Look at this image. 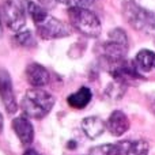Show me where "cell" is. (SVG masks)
<instances>
[{"instance_id":"cell-1","label":"cell","mask_w":155,"mask_h":155,"mask_svg":"<svg viewBox=\"0 0 155 155\" xmlns=\"http://www.w3.org/2000/svg\"><path fill=\"white\" fill-rule=\"evenodd\" d=\"M54 102L56 99L52 94L40 87H34L26 91L21 102V107L25 114L29 116L30 118L40 120V118L45 117L46 114H49V112L54 106Z\"/></svg>"},{"instance_id":"cell-2","label":"cell","mask_w":155,"mask_h":155,"mask_svg":"<svg viewBox=\"0 0 155 155\" xmlns=\"http://www.w3.org/2000/svg\"><path fill=\"white\" fill-rule=\"evenodd\" d=\"M68 16L72 27L80 34L90 38H95L101 34V22L99 18L87 7H71Z\"/></svg>"},{"instance_id":"cell-3","label":"cell","mask_w":155,"mask_h":155,"mask_svg":"<svg viewBox=\"0 0 155 155\" xmlns=\"http://www.w3.org/2000/svg\"><path fill=\"white\" fill-rule=\"evenodd\" d=\"M124 16L134 29L144 33L155 31V14L134 2L124 3Z\"/></svg>"},{"instance_id":"cell-4","label":"cell","mask_w":155,"mask_h":155,"mask_svg":"<svg viewBox=\"0 0 155 155\" xmlns=\"http://www.w3.org/2000/svg\"><path fill=\"white\" fill-rule=\"evenodd\" d=\"M26 4L22 0H4L0 8L2 22L12 31H21L26 25Z\"/></svg>"},{"instance_id":"cell-5","label":"cell","mask_w":155,"mask_h":155,"mask_svg":"<svg viewBox=\"0 0 155 155\" xmlns=\"http://www.w3.org/2000/svg\"><path fill=\"white\" fill-rule=\"evenodd\" d=\"M128 48L129 44L127 33L123 29H113L109 33V40L104 44V56L107 64L124 60Z\"/></svg>"},{"instance_id":"cell-6","label":"cell","mask_w":155,"mask_h":155,"mask_svg":"<svg viewBox=\"0 0 155 155\" xmlns=\"http://www.w3.org/2000/svg\"><path fill=\"white\" fill-rule=\"evenodd\" d=\"M37 33L44 40H57V38H64L70 35V29L67 25L63 23L54 16H46L42 22L35 25Z\"/></svg>"},{"instance_id":"cell-7","label":"cell","mask_w":155,"mask_h":155,"mask_svg":"<svg viewBox=\"0 0 155 155\" xmlns=\"http://www.w3.org/2000/svg\"><path fill=\"white\" fill-rule=\"evenodd\" d=\"M0 99L7 113L14 114L18 110V102H16L15 93H14L12 80H11L8 71L3 68H0Z\"/></svg>"},{"instance_id":"cell-8","label":"cell","mask_w":155,"mask_h":155,"mask_svg":"<svg viewBox=\"0 0 155 155\" xmlns=\"http://www.w3.org/2000/svg\"><path fill=\"white\" fill-rule=\"evenodd\" d=\"M11 125H12V129L15 132V135L18 136V139L21 140L22 146L31 144L33 140H34V127H33L29 116H18L12 120Z\"/></svg>"},{"instance_id":"cell-9","label":"cell","mask_w":155,"mask_h":155,"mask_svg":"<svg viewBox=\"0 0 155 155\" xmlns=\"http://www.w3.org/2000/svg\"><path fill=\"white\" fill-rule=\"evenodd\" d=\"M25 75H26V80L29 82V84L33 87L42 88L51 80V75H49L48 70L38 63H30L26 67Z\"/></svg>"},{"instance_id":"cell-10","label":"cell","mask_w":155,"mask_h":155,"mask_svg":"<svg viewBox=\"0 0 155 155\" xmlns=\"http://www.w3.org/2000/svg\"><path fill=\"white\" fill-rule=\"evenodd\" d=\"M129 125H131L129 124V118L121 110H114L106 121V129L109 131L110 135H113L116 137L123 136L129 129Z\"/></svg>"},{"instance_id":"cell-11","label":"cell","mask_w":155,"mask_h":155,"mask_svg":"<svg viewBox=\"0 0 155 155\" xmlns=\"http://www.w3.org/2000/svg\"><path fill=\"white\" fill-rule=\"evenodd\" d=\"M82 131L88 139L94 140L106 131V123L102 121L99 117H94V116L86 117L82 121Z\"/></svg>"},{"instance_id":"cell-12","label":"cell","mask_w":155,"mask_h":155,"mask_svg":"<svg viewBox=\"0 0 155 155\" xmlns=\"http://www.w3.org/2000/svg\"><path fill=\"white\" fill-rule=\"evenodd\" d=\"M123 155H148L150 146L146 140H121L117 143Z\"/></svg>"},{"instance_id":"cell-13","label":"cell","mask_w":155,"mask_h":155,"mask_svg":"<svg viewBox=\"0 0 155 155\" xmlns=\"http://www.w3.org/2000/svg\"><path fill=\"white\" fill-rule=\"evenodd\" d=\"M91 98H93V93L88 87L83 86L78 91L70 94L67 98V104L74 109H84L88 104H90Z\"/></svg>"},{"instance_id":"cell-14","label":"cell","mask_w":155,"mask_h":155,"mask_svg":"<svg viewBox=\"0 0 155 155\" xmlns=\"http://www.w3.org/2000/svg\"><path fill=\"white\" fill-rule=\"evenodd\" d=\"M135 63H136L137 68L143 72L153 71L155 70V53L148 49H142L137 52L136 57H135Z\"/></svg>"},{"instance_id":"cell-15","label":"cell","mask_w":155,"mask_h":155,"mask_svg":"<svg viewBox=\"0 0 155 155\" xmlns=\"http://www.w3.org/2000/svg\"><path fill=\"white\" fill-rule=\"evenodd\" d=\"M25 4H26L27 14L30 15V18H31V21L34 22V25H38L40 22H42L44 19L48 16L46 10L41 4H38V3L27 0V2H25Z\"/></svg>"},{"instance_id":"cell-16","label":"cell","mask_w":155,"mask_h":155,"mask_svg":"<svg viewBox=\"0 0 155 155\" xmlns=\"http://www.w3.org/2000/svg\"><path fill=\"white\" fill-rule=\"evenodd\" d=\"M88 155H123L120 146L116 144H101L90 148Z\"/></svg>"},{"instance_id":"cell-17","label":"cell","mask_w":155,"mask_h":155,"mask_svg":"<svg viewBox=\"0 0 155 155\" xmlns=\"http://www.w3.org/2000/svg\"><path fill=\"white\" fill-rule=\"evenodd\" d=\"M14 41H15L18 45L25 46V48H33L35 46V40L33 37V33L30 30H21V31H16L15 37H14Z\"/></svg>"},{"instance_id":"cell-18","label":"cell","mask_w":155,"mask_h":155,"mask_svg":"<svg viewBox=\"0 0 155 155\" xmlns=\"http://www.w3.org/2000/svg\"><path fill=\"white\" fill-rule=\"evenodd\" d=\"M59 2L64 3L65 5H68V8L71 7H88L91 4V0H59Z\"/></svg>"},{"instance_id":"cell-19","label":"cell","mask_w":155,"mask_h":155,"mask_svg":"<svg viewBox=\"0 0 155 155\" xmlns=\"http://www.w3.org/2000/svg\"><path fill=\"white\" fill-rule=\"evenodd\" d=\"M148 101H150V107H151V110H153L154 114H155V93L151 94L150 98H148Z\"/></svg>"},{"instance_id":"cell-20","label":"cell","mask_w":155,"mask_h":155,"mask_svg":"<svg viewBox=\"0 0 155 155\" xmlns=\"http://www.w3.org/2000/svg\"><path fill=\"white\" fill-rule=\"evenodd\" d=\"M23 155H41V154L38 153L37 150H34V148H29V150L25 151Z\"/></svg>"},{"instance_id":"cell-21","label":"cell","mask_w":155,"mask_h":155,"mask_svg":"<svg viewBox=\"0 0 155 155\" xmlns=\"http://www.w3.org/2000/svg\"><path fill=\"white\" fill-rule=\"evenodd\" d=\"M3 127H4V121H3V116H2V113H0V134H2V131H3Z\"/></svg>"},{"instance_id":"cell-22","label":"cell","mask_w":155,"mask_h":155,"mask_svg":"<svg viewBox=\"0 0 155 155\" xmlns=\"http://www.w3.org/2000/svg\"><path fill=\"white\" fill-rule=\"evenodd\" d=\"M40 2V4H51L53 0H38Z\"/></svg>"},{"instance_id":"cell-23","label":"cell","mask_w":155,"mask_h":155,"mask_svg":"<svg viewBox=\"0 0 155 155\" xmlns=\"http://www.w3.org/2000/svg\"><path fill=\"white\" fill-rule=\"evenodd\" d=\"M3 33V29H2V18H0V35H2Z\"/></svg>"}]
</instances>
